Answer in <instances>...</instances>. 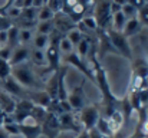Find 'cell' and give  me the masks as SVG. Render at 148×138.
Listing matches in <instances>:
<instances>
[{
  "mask_svg": "<svg viewBox=\"0 0 148 138\" xmlns=\"http://www.w3.org/2000/svg\"><path fill=\"white\" fill-rule=\"evenodd\" d=\"M88 56L91 58V62H92V72H94V76H95V85L99 88V91L102 93V105H103V111H105V115L102 117H109L114 111L119 109L118 108V104L121 102L114 93L111 91V85H109V81H108V76H106V72L105 69L102 68V65L99 63L98 60V52H97V46L92 45L91 46V50L88 53Z\"/></svg>",
  "mask_w": 148,
  "mask_h": 138,
  "instance_id": "6da1fadb",
  "label": "cell"
},
{
  "mask_svg": "<svg viewBox=\"0 0 148 138\" xmlns=\"http://www.w3.org/2000/svg\"><path fill=\"white\" fill-rule=\"evenodd\" d=\"M12 76L23 88H30L35 91L42 89V82L39 81V78L36 76V73L33 72V69L30 68V65L27 62L17 65V66H12Z\"/></svg>",
  "mask_w": 148,
  "mask_h": 138,
  "instance_id": "7a4b0ae2",
  "label": "cell"
},
{
  "mask_svg": "<svg viewBox=\"0 0 148 138\" xmlns=\"http://www.w3.org/2000/svg\"><path fill=\"white\" fill-rule=\"evenodd\" d=\"M106 35L111 41V45L115 49V53L127 58L128 60H134V56H132V49H131V45L128 42V39L122 35V32H116L114 29H108L106 30Z\"/></svg>",
  "mask_w": 148,
  "mask_h": 138,
  "instance_id": "3957f363",
  "label": "cell"
},
{
  "mask_svg": "<svg viewBox=\"0 0 148 138\" xmlns=\"http://www.w3.org/2000/svg\"><path fill=\"white\" fill-rule=\"evenodd\" d=\"M101 112H99L98 105H86L85 108H82L79 111V124L82 127V130L89 131L92 128H95L97 122H98Z\"/></svg>",
  "mask_w": 148,
  "mask_h": 138,
  "instance_id": "277c9868",
  "label": "cell"
},
{
  "mask_svg": "<svg viewBox=\"0 0 148 138\" xmlns=\"http://www.w3.org/2000/svg\"><path fill=\"white\" fill-rule=\"evenodd\" d=\"M111 0H99L95 4V20L98 25V29L101 30H108L111 23H112V14L109 10Z\"/></svg>",
  "mask_w": 148,
  "mask_h": 138,
  "instance_id": "5b68a950",
  "label": "cell"
},
{
  "mask_svg": "<svg viewBox=\"0 0 148 138\" xmlns=\"http://www.w3.org/2000/svg\"><path fill=\"white\" fill-rule=\"evenodd\" d=\"M84 87H85V79L78 87H75L71 93H68L66 101H68L69 106L72 108V111L79 112L82 108H85L88 105V99H86V95H85V91H84Z\"/></svg>",
  "mask_w": 148,
  "mask_h": 138,
  "instance_id": "8992f818",
  "label": "cell"
},
{
  "mask_svg": "<svg viewBox=\"0 0 148 138\" xmlns=\"http://www.w3.org/2000/svg\"><path fill=\"white\" fill-rule=\"evenodd\" d=\"M40 128H42V135L46 138H56L60 133V127H59V118H58V114H53L48 111L45 119L42 121L40 124Z\"/></svg>",
  "mask_w": 148,
  "mask_h": 138,
  "instance_id": "52a82bcc",
  "label": "cell"
},
{
  "mask_svg": "<svg viewBox=\"0 0 148 138\" xmlns=\"http://www.w3.org/2000/svg\"><path fill=\"white\" fill-rule=\"evenodd\" d=\"M20 135L23 138H39L42 137V128H40V124L32 117V115H27L20 124Z\"/></svg>",
  "mask_w": 148,
  "mask_h": 138,
  "instance_id": "ba28073f",
  "label": "cell"
},
{
  "mask_svg": "<svg viewBox=\"0 0 148 138\" xmlns=\"http://www.w3.org/2000/svg\"><path fill=\"white\" fill-rule=\"evenodd\" d=\"M63 60H65L66 63H69V65L75 66L79 72H82V73H84V76H85V78H88L91 82H94V84H95V76H94L92 69L86 65V60H82V59L76 55V52H75V50H73L72 53H69V55L63 56Z\"/></svg>",
  "mask_w": 148,
  "mask_h": 138,
  "instance_id": "9c48e42d",
  "label": "cell"
},
{
  "mask_svg": "<svg viewBox=\"0 0 148 138\" xmlns=\"http://www.w3.org/2000/svg\"><path fill=\"white\" fill-rule=\"evenodd\" d=\"M52 23H53L55 30L59 32V33L63 35V36H65L69 30H72V29L76 27V23H73V22H72L65 13H62V12H59V13H56V14L53 16Z\"/></svg>",
  "mask_w": 148,
  "mask_h": 138,
  "instance_id": "30bf717a",
  "label": "cell"
},
{
  "mask_svg": "<svg viewBox=\"0 0 148 138\" xmlns=\"http://www.w3.org/2000/svg\"><path fill=\"white\" fill-rule=\"evenodd\" d=\"M58 118H59L60 131H73V133H78V134L82 131L81 124L76 122L75 115L72 112H62V114L58 115Z\"/></svg>",
  "mask_w": 148,
  "mask_h": 138,
  "instance_id": "8fae6325",
  "label": "cell"
},
{
  "mask_svg": "<svg viewBox=\"0 0 148 138\" xmlns=\"http://www.w3.org/2000/svg\"><path fill=\"white\" fill-rule=\"evenodd\" d=\"M130 138H148V106L138 112V124Z\"/></svg>",
  "mask_w": 148,
  "mask_h": 138,
  "instance_id": "7c38bea8",
  "label": "cell"
},
{
  "mask_svg": "<svg viewBox=\"0 0 148 138\" xmlns=\"http://www.w3.org/2000/svg\"><path fill=\"white\" fill-rule=\"evenodd\" d=\"M30 56V49L25 45H19L17 47L13 49V53H12V58L9 60L10 66H17V65H22L25 62H27Z\"/></svg>",
  "mask_w": 148,
  "mask_h": 138,
  "instance_id": "4fadbf2b",
  "label": "cell"
},
{
  "mask_svg": "<svg viewBox=\"0 0 148 138\" xmlns=\"http://www.w3.org/2000/svg\"><path fill=\"white\" fill-rule=\"evenodd\" d=\"M1 84H3V91L6 92V93H9V95H12V96H25L23 87H22L12 75H10L7 79L1 81Z\"/></svg>",
  "mask_w": 148,
  "mask_h": 138,
  "instance_id": "5bb4252c",
  "label": "cell"
},
{
  "mask_svg": "<svg viewBox=\"0 0 148 138\" xmlns=\"http://www.w3.org/2000/svg\"><path fill=\"white\" fill-rule=\"evenodd\" d=\"M66 75H68V68L60 66V69L58 71V95H56L59 102H65L68 99V91H66V85H65Z\"/></svg>",
  "mask_w": 148,
  "mask_h": 138,
  "instance_id": "9a60e30c",
  "label": "cell"
},
{
  "mask_svg": "<svg viewBox=\"0 0 148 138\" xmlns=\"http://www.w3.org/2000/svg\"><path fill=\"white\" fill-rule=\"evenodd\" d=\"M106 122L109 125V130L112 133V135L118 134L121 131V128L124 127V117H122V112L121 109H116L114 111L109 117H106Z\"/></svg>",
  "mask_w": 148,
  "mask_h": 138,
  "instance_id": "2e32d148",
  "label": "cell"
},
{
  "mask_svg": "<svg viewBox=\"0 0 148 138\" xmlns=\"http://www.w3.org/2000/svg\"><path fill=\"white\" fill-rule=\"evenodd\" d=\"M27 99H30L35 105H38V106H42V108H49V105L52 104V98L49 96V93L46 91H33L29 93V98Z\"/></svg>",
  "mask_w": 148,
  "mask_h": 138,
  "instance_id": "e0dca14e",
  "label": "cell"
},
{
  "mask_svg": "<svg viewBox=\"0 0 148 138\" xmlns=\"http://www.w3.org/2000/svg\"><path fill=\"white\" fill-rule=\"evenodd\" d=\"M16 108V101L12 95L6 93L4 91H0V109L4 115H12Z\"/></svg>",
  "mask_w": 148,
  "mask_h": 138,
  "instance_id": "ac0fdd59",
  "label": "cell"
},
{
  "mask_svg": "<svg viewBox=\"0 0 148 138\" xmlns=\"http://www.w3.org/2000/svg\"><path fill=\"white\" fill-rule=\"evenodd\" d=\"M86 10H88V9H86V6H85L82 1H78V3H76V4H75V6L68 12V13H66V16H68L73 23H76V25H78V23H79V22L86 16Z\"/></svg>",
  "mask_w": 148,
  "mask_h": 138,
  "instance_id": "d6986e66",
  "label": "cell"
},
{
  "mask_svg": "<svg viewBox=\"0 0 148 138\" xmlns=\"http://www.w3.org/2000/svg\"><path fill=\"white\" fill-rule=\"evenodd\" d=\"M141 27H143V25L140 23V20H138L137 16L135 17H131V19H127V23H125V26L122 29V35L128 39L131 36H135L141 30Z\"/></svg>",
  "mask_w": 148,
  "mask_h": 138,
  "instance_id": "ffe728a7",
  "label": "cell"
},
{
  "mask_svg": "<svg viewBox=\"0 0 148 138\" xmlns=\"http://www.w3.org/2000/svg\"><path fill=\"white\" fill-rule=\"evenodd\" d=\"M78 29L81 32H95L98 30V25H97V20L94 16H85L79 23H78Z\"/></svg>",
  "mask_w": 148,
  "mask_h": 138,
  "instance_id": "44dd1931",
  "label": "cell"
},
{
  "mask_svg": "<svg viewBox=\"0 0 148 138\" xmlns=\"http://www.w3.org/2000/svg\"><path fill=\"white\" fill-rule=\"evenodd\" d=\"M91 46H92L91 38H85V36H84V39L78 43L75 52H76V55H78L82 60H86V56H88V53H89V50H91Z\"/></svg>",
  "mask_w": 148,
  "mask_h": 138,
  "instance_id": "7402d4cb",
  "label": "cell"
},
{
  "mask_svg": "<svg viewBox=\"0 0 148 138\" xmlns=\"http://www.w3.org/2000/svg\"><path fill=\"white\" fill-rule=\"evenodd\" d=\"M30 62L36 66H48V60H46V55L45 50H39V49H32L30 50V56H29Z\"/></svg>",
  "mask_w": 148,
  "mask_h": 138,
  "instance_id": "603a6c76",
  "label": "cell"
},
{
  "mask_svg": "<svg viewBox=\"0 0 148 138\" xmlns=\"http://www.w3.org/2000/svg\"><path fill=\"white\" fill-rule=\"evenodd\" d=\"M19 45H20V42H19V26L12 25L7 29V46H10L12 49H14V47H17Z\"/></svg>",
  "mask_w": 148,
  "mask_h": 138,
  "instance_id": "cb8c5ba5",
  "label": "cell"
},
{
  "mask_svg": "<svg viewBox=\"0 0 148 138\" xmlns=\"http://www.w3.org/2000/svg\"><path fill=\"white\" fill-rule=\"evenodd\" d=\"M49 39H50V36H48V35H39V33H36V35L33 36V39H32L35 49L45 50V49L49 46Z\"/></svg>",
  "mask_w": 148,
  "mask_h": 138,
  "instance_id": "d4e9b609",
  "label": "cell"
},
{
  "mask_svg": "<svg viewBox=\"0 0 148 138\" xmlns=\"http://www.w3.org/2000/svg\"><path fill=\"white\" fill-rule=\"evenodd\" d=\"M125 23H127V17L124 16L122 12H118V13L112 14V26H114L112 29H114V30H116V32H122Z\"/></svg>",
  "mask_w": 148,
  "mask_h": 138,
  "instance_id": "484cf974",
  "label": "cell"
},
{
  "mask_svg": "<svg viewBox=\"0 0 148 138\" xmlns=\"http://www.w3.org/2000/svg\"><path fill=\"white\" fill-rule=\"evenodd\" d=\"M59 52H60V58H63V56H66V55H69V53H72L73 50H75V47L73 45L68 41V38L66 36H63L60 41H59Z\"/></svg>",
  "mask_w": 148,
  "mask_h": 138,
  "instance_id": "4316f807",
  "label": "cell"
},
{
  "mask_svg": "<svg viewBox=\"0 0 148 138\" xmlns=\"http://www.w3.org/2000/svg\"><path fill=\"white\" fill-rule=\"evenodd\" d=\"M66 38H68V41L73 45V47H76L78 43L84 39V33L78 29V26L75 27V29H72V30H69L68 33H66Z\"/></svg>",
  "mask_w": 148,
  "mask_h": 138,
  "instance_id": "83f0119b",
  "label": "cell"
},
{
  "mask_svg": "<svg viewBox=\"0 0 148 138\" xmlns=\"http://www.w3.org/2000/svg\"><path fill=\"white\" fill-rule=\"evenodd\" d=\"M53 30H55V27H53L52 20L39 22V23L36 25V33H39V35H48V36H50Z\"/></svg>",
  "mask_w": 148,
  "mask_h": 138,
  "instance_id": "f1b7e54d",
  "label": "cell"
},
{
  "mask_svg": "<svg viewBox=\"0 0 148 138\" xmlns=\"http://www.w3.org/2000/svg\"><path fill=\"white\" fill-rule=\"evenodd\" d=\"M53 16H55V13L45 4V6H42V7L38 10V16H36V17H38L39 22H48V20H52V19H53Z\"/></svg>",
  "mask_w": 148,
  "mask_h": 138,
  "instance_id": "f546056e",
  "label": "cell"
},
{
  "mask_svg": "<svg viewBox=\"0 0 148 138\" xmlns=\"http://www.w3.org/2000/svg\"><path fill=\"white\" fill-rule=\"evenodd\" d=\"M95 128L98 130L101 134H103V135H106V137H114L112 135V133H111V130H109V125H108V122H106V118L105 117H99L98 122H97V125H95Z\"/></svg>",
  "mask_w": 148,
  "mask_h": 138,
  "instance_id": "4dcf8cb0",
  "label": "cell"
},
{
  "mask_svg": "<svg viewBox=\"0 0 148 138\" xmlns=\"http://www.w3.org/2000/svg\"><path fill=\"white\" fill-rule=\"evenodd\" d=\"M10 75H12V66H10V63L7 60L0 59V81L7 79Z\"/></svg>",
  "mask_w": 148,
  "mask_h": 138,
  "instance_id": "1f68e13d",
  "label": "cell"
},
{
  "mask_svg": "<svg viewBox=\"0 0 148 138\" xmlns=\"http://www.w3.org/2000/svg\"><path fill=\"white\" fill-rule=\"evenodd\" d=\"M33 39V32L30 29H19V42L20 45H27Z\"/></svg>",
  "mask_w": 148,
  "mask_h": 138,
  "instance_id": "d6a6232c",
  "label": "cell"
},
{
  "mask_svg": "<svg viewBox=\"0 0 148 138\" xmlns=\"http://www.w3.org/2000/svg\"><path fill=\"white\" fill-rule=\"evenodd\" d=\"M38 16V10L35 7H29V9H22V16L26 22H32L35 17Z\"/></svg>",
  "mask_w": 148,
  "mask_h": 138,
  "instance_id": "836d02e7",
  "label": "cell"
},
{
  "mask_svg": "<svg viewBox=\"0 0 148 138\" xmlns=\"http://www.w3.org/2000/svg\"><path fill=\"white\" fill-rule=\"evenodd\" d=\"M121 12L124 13V16H125L127 19L135 17V16H137V13H138V12H137V10H135V9H134V7L130 4V3H125V4L121 7Z\"/></svg>",
  "mask_w": 148,
  "mask_h": 138,
  "instance_id": "e575fe53",
  "label": "cell"
},
{
  "mask_svg": "<svg viewBox=\"0 0 148 138\" xmlns=\"http://www.w3.org/2000/svg\"><path fill=\"white\" fill-rule=\"evenodd\" d=\"M62 3H63V0H46V6L55 14L62 12Z\"/></svg>",
  "mask_w": 148,
  "mask_h": 138,
  "instance_id": "d590c367",
  "label": "cell"
},
{
  "mask_svg": "<svg viewBox=\"0 0 148 138\" xmlns=\"http://www.w3.org/2000/svg\"><path fill=\"white\" fill-rule=\"evenodd\" d=\"M137 17H138V20H140L141 25H145V26L148 27V4H145L143 9L138 10Z\"/></svg>",
  "mask_w": 148,
  "mask_h": 138,
  "instance_id": "8d00e7d4",
  "label": "cell"
},
{
  "mask_svg": "<svg viewBox=\"0 0 148 138\" xmlns=\"http://www.w3.org/2000/svg\"><path fill=\"white\" fill-rule=\"evenodd\" d=\"M12 53H13V49L10 46H4V47H0V59L3 60H10L12 58Z\"/></svg>",
  "mask_w": 148,
  "mask_h": 138,
  "instance_id": "74e56055",
  "label": "cell"
},
{
  "mask_svg": "<svg viewBox=\"0 0 148 138\" xmlns=\"http://www.w3.org/2000/svg\"><path fill=\"white\" fill-rule=\"evenodd\" d=\"M6 13H7L9 17H20V16H22V9L14 7V6H10V7L7 9Z\"/></svg>",
  "mask_w": 148,
  "mask_h": 138,
  "instance_id": "f35d334b",
  "label": "cell"
},
{
  "mask_svg": "<svg viewBox=\"0 0 148 138\" xmlns=\"http://www.w3.org/2000/svg\"><path fill=\"white\" fill-rule=\"evenodd\" d=\"M128 3H130V4H131V6H132V7L137 10V12L145 6V1H144V0H128Z\"/></svg>",
  "mask_w": 148,
  "mask_h": 138,
  "instance_id": "ab89813d",
  "label": "cell"
},
{
  "mask_svg": "<svg viewBox=\"0 0 148 138\" xmlns=\"http://www.w3.org/2000/svg\"><path fill=\"white\" fill-rule=\"evenodd\" d=\"M88 134H89V138H112V137H106V135L101 134L97 128H92V130H89V131H88Z\"/></svg>",
  "mask_w": 148,
  "mask_h": 138,
  "instance_id": "60d3db41",
  "label": "cell"
},
{
  "mask_svg": "<svg viewBox=\"0 0 148 138\" xmlns=\"http://www.w3.org/2000/svg\"><path fill=\"white\" fill-rule=\"evenodd\" d=\"M7 46V30L0 29V47Z\"/></svg>",
  "mask_w": 148,
  "mask_h": 138,
  "instance_id": "b9f144b4",
  "label": "cell"
},
{
  "mask_svg": "<svg viewBox=\"0 0 148 138\" xmlns=\"http://www.w3.org/2000/svg\"><path fill=\"white\" fill-rule=\"evenodd\" d=\"M121 4H118V3H115V1H112L111 0V4H109V10H111V14H115V13H118V12H121Z\"/></svg>",
  "mask_w": 148,
  "mask_h": 138,
  "instance_id": "7bdbcfd3",
  "label": "cell"
},
{
  "mask_svg": "<svg viewBox=\"0 0 148 138\" xmlns=\"http://www.w3.org/2000/svg\"><path fill=\"white\" fill-rule=\"evenodd\" d=\"M46 4V0H33V3H32V7H35L36 10H39L42 6H45Z\"/></svg>",
  "mask_w": 148,
  "mask_h": 138,
  "instance_id": "ee69618b",
  "label": "cell"
},
{
  "mask_svg": "<svg viewBox=\"0 0 148 138\" xmlns=\"http://www.w3.org/2000/svg\"><path fill=\"white\" fill-rule=\"evenodd\" d=\"M76 138H89V134H88V131H85V130H82L78 135H76Z\"/></svg>",
  "mask_w": 148,
  "mask_h": 138,
  "instance_id": "f6af8a7d",
  "label": "cell"
},
{
  "mask_svg": "<svg viewBox=\"0 0 148 138\" xmlns=\"http://www.w3.org/2000/svg\"><path fill=\"white\" fill-rule=\"evenodd\" d=\"M7 3H9V0H0V9H4Z\"/></svg>",
  "mask_w": 148,
  "mask_h": 138,
  "instance_id": "bcb514c9",
  "label": "cell"
},
{
  "mask_svg": "<svg viewBox=\"0 0 148 138\" xmlns=\"http://www.w3.org/2000/svg\"><path fill=\"white\" fill-rule=\"evenodd\" d=\"M112 1H115V3H118V4H121V6H124L125 3H128V0H112Z\"/></svg>",
  "mask_w": 148,
  "mask_h": 138,
  "instance_id": "7dc6e473",
  "label": "cell"
},
{
  "mask_svg": "<svg viewBox=\"0 0 148 138\" xmlns=\"http://www.w3.org/2000/svg\"><path fill=\"white\" fill-rule=\"evenodd\" d=\"M0 138H9V135H7V134H6V133L1 130V128H0Z\"/></svg>",
  "mask_w": 148,
  "mask_h": 138,
  "instance_id": "c3c4849f",
  "label": "cell"
},
{
  "mask_svg": "<svg viewBox=\"0 0 148 138\" xmlns=\"http://www.w3.org/2000/svg\"><path fill=\"white\" fill-rule=\"evenodd\" d=\"M3 117H4V115H0V127H1V124H3Z\"/></svg>",
  "mask_w": 148,
  "mask_h": 138,
  "instance_id": "681fc988",
  "label": "cell"
},
{
  "mask_svg": "<svg viewBox=\"0 0 148 138\" xmlns=\"http://www.w3.org/2000/svg\"><path fill=\"white\" fill-rule=\"evenodd\" d=\"M144 1H145V4H148V0H144Z\"/></svg>",
  "mask_w": 148,
  "mask_h": 138,
  "instance_id": "f907efd6",
  "label": "cell"
}]
</instances>
